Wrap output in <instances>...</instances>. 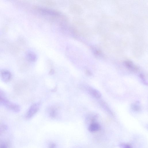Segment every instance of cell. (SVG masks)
<instances>
[{
	"label": "cell",
	"instance_id": "1",
	"mask_svg": "<svg viewBox=\"0 0 148 148\" xmlns=\"http://www.w3.org/2000/svg\"><path fill=\"white\" fill-rule=\"evenodd\" d=\"M33 8L40 14L50 17L58 15L62 13L59 11L57 10L38 5L34 6Z\"/></svg>",
	"mask_w": 148,
	"mask_h": 148
},
{
	"label": "cell",
	"instance_id": "2",
	"mask_svg": "<svg viewBox=\"0 0 148 148\" xmlns=\"http://www.w3.org/2000/svg\"><path fill=\"white\" fill-rule=\"evenodd\" d=\"M40 106L38 103H34L32 105L26 114V118L27 119H29L33 117L38 112Z\"/></svg>",
	"mask_w": 148,
	"mask_h": 148
},
{
	"label": "cell",
	"instance_id": "3",
	"mask_svg": "<svg viewBox=\"0 0 148 148\" xmlns=\"http://www.w3.org/2000/svg\"><path fill=\"white\" fill-rule=\"evenodd\" d=\"M69 10L71 14L76 15L81 14L83 12L81 7L79 5L76 4L71 5L69 7Z\"/></svg>",
	"mask_w": 148,
	"mask_h": 148
},
{
	"label": "cell",
	"instance_id": "4",
	"mask_svg": "<svg viewBox=\"0 0 148 148\" xmlns=\"http://www.w3.org/2000/svg\"><path fill=\"white\" fill-rule=\"evenodd\" d=\"M1 79L5 82H9L11 79V72L9 71L3 70L1 72Z\"/></svg>",
	"mask_w": 148,
	"mask_h": 148
},
{
	"label": "cell",
	"instance_id": "5",
	"mask_svg": "<svg viewBox=\"0 0 148 148\" xmlns=\"http://www.w3.org/2000/svg\"><path fill=\"white\" fill-rule=\"evenodd\" d=\"M5 107L9 110L16 113L20 112V110L19 106L16 104L12 103L9 101L8 102Z\"/></svg>",
	"mask_w": 148,
	"mask_h": 148
},
{
	"label": "cell",
	"instance_id": "6",
	"mask_svg": "<svg viewBox=\"0 0 148 148\" xmlns=\"http://www.w3.org/2000/svg\"><path fill=\"white\" fill-rule=\"evenodd\" d=\"M100 125L96 122H92L89 126L88 130L91 132H95L98 131L101 129Z\"/></svg>",
	"mask_w": 148,
	"mask_h": 148
},
{
	"label": "cell",
	"instance_id": "7",
	"mask_svg": "<svg viewBox=\"0 0 148 148\" xmlns=\"http://www.w3.org/2000/svg\"><path fill=\"white\" fill-rule=\"evenodd\" d=\"M26 56L27 59L30 62H35L37 59V55L35 53L32 51L27 52L26 54Z\"/></svg>",
	"mask_w": 148,
	"mask_h": 148
},
{
	"label": "cell",
	"instance_id": "8",
	"mask_svg": "<svg viewBox=\"0 0 148 148\" xmlns=\"http://www.w3.org/2000/svg\"><path fill=\"white\" fill-rule=\"evenodd\" d=\"M124 63L126 67L130 70L133 71H137L138 70L137 67L131 61H126Z\"/></svg>",
	"mask_w": 148,
	"mask_h": 148
},
{
	"label": "cell",
	"instance_id": "9",
	"mask_svg": "<svg viewBox=\"0 0 148 148\" xmlns=\"http://www.w3.org/2000/svg\"><path fill=\"white\" fill-rule=\"evenodd\" d=\"M0 148H12L11 143L8 140L0 139Z\"/></svg>",
	"mask_w": 148,
	"mask_h": 148
},
{
	"label": "cell",
	"instance_id": "10",
	"mask_svg": "<svg viewBox=\"0 0 148 148\" xmlns=\"http://www.w3.org/2000/svg\"><path fill=\"white\" fill-rule=\"evenodd\" d=\"M40 2L42 4L47 7H54L56 6L57 5L56 2L52 0H42Z\"/></svg>",
	"mask_w": 148,
	"mask_h": 148
},
{
	"label": "cell",
	"instance_id": "11",
	"mask_svg": "<svg viewBox=\"0 0 148 148\" xmlns=\"http://www.w3.org/2000/svg\"><path fill=\"white\" fill-rule=\"evenodd\" d=\"M89 90L91 95L94 97L98 98L101 97V94L98 90L93 88H90Z\"/></svg>",
	"mask_w": 148,
	"mask_h": 148
},
{
	"label": "cell",
	"instance_id": "12",
	"mask_svg": "<svg viewBox=\"0 0 148 148\" xmlns=\"http://www.w3.org/2000/svg\"><path fill=\"white\" fill-rule=\"evenodd\" d=\"M7 129V126L3 123H0V135L6 131Z\"/></svg>",
	"mask_w": 148,
	"mask_h": 148
},
{
	"label": "cell",
	"instance_id": "13",
	"mask_svg": "<svg viewBox=\"0 0 148 148\" xmlns=\"http://www.w3.org/2000/svg\"><path fill=\"white\" fill-rule=\"evenodd\" d=\"M50 116L52 118H54L56 116L57 114L56 109L52 108L51 109L50 112Z\"/></svg>",
	"mask_w": 148,
	"mask_h": 148
},
{
	"label": "cell",
	"instance_id": "14",
	"mask_svg": "<svg viewBox=\"0 0 148 148\" xmlns=\"http://www.w3.org/2000/svg\"><path fill=\"white\" fill-rule=\"evenodd\" d=\"M119 146L120 148H133L130 145L125 143H121Z\"/></svg>",
	"mask_w": 148,
	"mask_h": 148
},
{
	"label": "cell",
	"instance_id": "15",
	"mask_svg": "<svg viewBox=\"0 0 148 148\" xmlns=\"http://www.w3.org/2000/svg\"><path fill=\"white\" fill-rule=\"evenodd\" d=\"M131 108L133 110L136 112H139L141 109L139 106L135 104H132L131 105Z\"/></svg>",
	"mask_w": 148,
	"mask_h": 148
},
{
	"label": "cell",
	"instance_id": "16",
	"mask_svg": "<svg viewBox=\"0 0 148 148\" xmlns=\"http://www.w3.org/2000/svg\"><path fill=\"white\" fill-rule=\"evenodd\" d=\"M85 72L86 75L87 76H91L92 75V73L91 72L88 70H86Z\"/></svg>",
	"mask_w": 148,
	"mask_h": 148
},
{
	"label": "cell",
	"instance_id": "17",
	"mask_svg": "<svg viewBox=\"0 0 148 148\" xmlns=\"http://www.w3.org/2000/svg\"><path fill=\"white\" fill-rule=\"evenodd\" d=\"M56 144L54 143H52L49 145V148H55L56 147Z\"/></svg>",
	"mask_w": 148,
	"mask_h": 148
},
{
	"label": "cell",
	"instance_id": "18",
	"mask_svg": "<svg viewBox=\"0 0 148 148\" xmlns=\"http://www.w3.org/2000/svg\"><path fill=\"white\" fill-rule=\"evenodd\" d=\"M54 73V71L53 69H51L50 72V74L51 75H53V74Z\"/></svg>",
	"mask_w": 148,
	"mask_h": 148
}]
</instances>
